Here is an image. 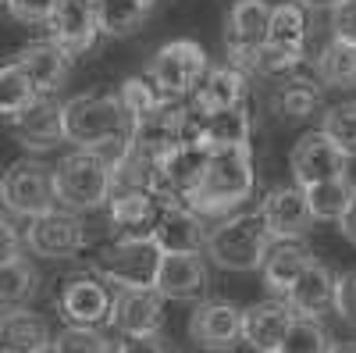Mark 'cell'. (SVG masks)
<instances>
[{"mask_svg": "<svg viewBox=\"0 0 356 353\" xmlns=\"http://www.w3.org/2000/svg\"><path fill=\"white\" fill-rule=\"evenodd\" d=\"M253 189H257L253 154L250 150H214L207 157L200 182L182 196V203L189 211H196L200 218L228 214L232 207H239L243 200H250Z\"/></svg>", "mask_w": 356, "mask_h": 353, "instance_id": "1", "label": "cell"}, {"mask_svg": "<svg viewBox=\"0 0 356 353\" xmlns=\"http://www.w3.org/2000/svg\"><path fill=\"white\" fill-rule=\"evenodd\" d=\"M61 136L75 150H100L129 136V114L114 93H79L61 104Z\"/></svg>", "mask_w": 356, "mask_h": 353, "instance_id": "2", "label": "cell"}, {"mask_svg": "<svg viewBox=\"0 0 356 353\" xmlns=\"http://www.w3.org/2000/svg\"><path fill=\"white\" fill-rule=\"evenodd\" d=\"M267 246H271V235L264 232L257 214L221 218L203 235V253L225 272H257L267 257Z\"/></svg>", "mask_w": 356, "mask_h": 353, "instance_id": "3", "label": "cell"}, {"mask_svg": "<svg viewBox=\"0 0 356 353\" xmlns=\"http://www.w3.org/2000/svg\"><path fill=\"white\" fill-rule=\"evenodd\" d=\"M54 175V200L68 214L97 211L111 196V168L93 150H72L68 157L57 161Z\"/></svg>", "mask_w": 356, "mask_h": 353, "instance_id": "4", "label": "cell"}, {"mask_svg": "<svg viewBox=\"0 0 356 353\" xmlns=\"http://www.w3.org/2000/svg\"><path fill=\"white\" fill-rule=\"evenodd\" d=\"M161 250L154 240H114L93 257V272L100 282L118 289H154Z\"/></svg>", "mask_w": 356, "mask_h": 353, "instance_id": "5", "label": "cell"}, {"mask_svg": "<svg viewBox=\"0 0 356 353\" xmlns=\"http://www.w3.org/2000/svg\"><path fill=\"white\" fill-rule=\"evenodd\" d=\"M0 203H4L11 214H22L29 221L57 211L50 168L33 161V157H22V161L8 164V171L0 175Z\"/></svg>", "mask_w": 356, "mask_h": 353, "instance_id": "6", "label": "cell"}, {"mask_svg": "<svg viewBox=\"0 0 356 353\" xmlns=\"http://www.w3.org/2000/svg\"><path fill=\"white\" fill-rule=\"evenodd\" d=\"M207 68H211L207 65V50L196 40H171L157 47L146 75H150V82L157 86V93L164 100H178L196 90V82L203 79Z\"/></svg>", "mask_w": 356, "mask_h": 353, "instance_id": "7", "label": "cell"}, {"mask_svg": "<svg viewBox=\"0 0 356 353\" xmlns=\"http://www.w3.org/2000/svg\"><path fill=\"white\" fill-rule=\"evenodd\" d=\"M182 122H186V107L164 100L154 111H146L129 122V150L150 161H164L175 146H182Z\"/></svg>", "mask_w": 356, "mask_h": 353, "instance_id": "8", "label": "cell"}, {"mask_svg": "<svg viewBox=\"0 0 356 353\" xmlns=\"http://www.w3.org/2000/svg\"><path fill=\"white\" fill-rule=\"evenodd\" d=\"M264 232L271 235V243H300L314 228V218L307 211V200L300 186H278L264 196L257 211Z\"/></svg>", "mask_w": 356, "mask_h": 353, "instance_id": "9", "label": "cell"}, {"mask_svg": "<svg viewBox=\"0 0 356 353\" xmlns=\"http://www.w3.org/2000/svg\"><path fill=\"white\" fill-rule=\"evenodd\" d=\"M47 25H50V40L61 47L68 57L89 54L97 47V40H100L93 0H57Z\"/></svg>", "mask_w": 356, "mask_h": 353, "instance_id": "10", "label": "cell"}, {"mask_svg": "<svg viewBox=\"0 0 356 353\" xmlns=\"http://www.w3.org/2000/svg\"><path fill=\"white\" fill-rule=\"evenodd\" d=\"M289 168H292V179L300 182V189L317 186V182H332L346 175V157L332 146V139L324 136L321 129L307 132L296 139L292 154H289Z\"/></svg>", "mask_w": 356, "mask_h": 353, "instance_id": "11", "label": "cell"}, {"mask_svg": "<svg viewBox=\"0 0 356 353\" xmlns=\"http://www.w3.org/2000/svg\"><path fill=\"white\" fill-rule=\"evenodd\" d=\"M25 246L40 257L65 260V257H75L86 246V228L68 211H50V214H40V218L29 221Z\"/></svg>", "mask_w": 356, "mask_h": 353, "instance_id": "12", "label": "cell"}, {"mask_svg": "<svg viewBox=\"0 0 356 353\" xmlns=\"http://www.w3.org/2000/svg\"><path fill=\"white\" fill-rule=\"evenodd\" d=\"M267 22H271V4L267 0H235L228 18H225V47H228V65L239 68L246 57L264 43Z\"/></svg>", "mask_w": 356, "mask_h": 353, "instance_id": "13", "label": "cell"}, {"mask_svg": "<svg viewBox=\"0 0 356 353\" xmlns=\"http://www.w3.org/2000/svg\"><path fill=\"white\" fill-rule=\"evenodd\" d=\"M107 321L125 336H154L164 325V297L157 289H118Z\"/></svg>", "mask_w": 356, "mask_h": 353, "instance_id": "14", "label": "cell"}, {"mask_svg": "<svg viewBox=\"0 0 356 353\" xmlns=\"http://www.w3.org/2000/svg\"><path fill=\"white\" fill-rule=\"evenodd\" d=\"M211 279H207V260L200 253H161L154 289L164 300H200Z\"/></svg>", "mask_w": 356, "mask_h": 353, "instance_id": "15", "label": "cell"}, {"mask_svg": "<svg viewBox=\"0 0 356 353\" xmlns=\"http://www.w3.org/2000/svg\"><path fill=\"white\" fill-rule=\"evenodd\" d=\"M15 65L29 75V82H33V90L40 97H54L72 72V57L54 40H36V43H25L18 50Z\"/></svg>", "mask_w": 356, "mask_h": 353, "instance_id": "16", "label": "cell"}, {"mask_svg": "<svg viewBox=\"0 0 356 353\" xmlns=\"http://www.w3.org/2000/svg\"><path fill=\"white\" fill-rule=\"evenodd\" d=\"M203 218L189 211L186 203H164L157 211L150 240L157 243L161 253H200L203 250Z\"/></svg>", "mask_w": 356, "mask_h": 353, "instance_id": "17", "label": "cell"}, {"mask_svg": "<svg viewBox=\"0 0 356 353\" xmlns=\"http://www.w3.org/2000/svg\"><path fill=\"white\" fill-rule=\"evenodd\" d=\"M243 311L235 304H196L189 314V339L200 350H232L239 343Z\"/></svg>", "mask_w": 356, "mask_h": 353, "instance_id": "18", "label": "cell"}, {"mask_svg": "<svg viewBox=\"0 0 356 353\" xmlns=\"http://www.w3.org/2000/svg\"><path fill=\"white\" fill-rule=\"evenodd\" d=\"M61 314L75 329H100L111 317V289L100 279H68L61 289Z\"/></svg>", "mask_w": 356, "mask_h": 353, "instance_id": "19", "label": "cell"}, {"mask_svg": "<svg viewBox=\"0 0 356 353\" xmlns=\"http://www.w3.org/2000/svg\"><path fill=\"white\" fill-rule=\"evenodd\" d=\"M161 207H164L161 200L136 193V189H111L107 196L111 228L118 232V240H150Z\"/></svg>", "mask_w": 356, "mask_h": 353, "instance_id": "20", "label": "cell"}, {"mask_svg": "<svg viewBox=\"0 0 356 353\" xmlns=\"http://www.w3.org/2000/svg\"><path fill=\"white\" fill-rule=\"evenodd\" d=\"M296 314L289 311L285 300H260L253 304L250 311H243V329H239V339L253 350V353H275L285 339V329Z\"/></svg>", "mask_w": 356, "mask_h": 353, "instance_id": "21", "label": "cell"}, {"mask_svg": "<svg viewBox=\"0 0 356 353\" xmlns=\"http://www.w3.org/2000/svg\"><path fill=\"white\" fill-rule=\"evenodd\" d=\"M11 129L22 146L29 150H54L57 143H65L61 136V104L54 97H36L18 118H11Z\"/></svg>", "mask_w": 356, "mask_h": 353, "instance_id": "22", "label": "cell"}, {"mask_svg": "<svg viewBox=\"0 0 356 353\" xmlns=\"http://www.w3.org/2000/svg\"><path fill=\"white\" fill-rule=\"evenodd\" d=\"M246 90H250V79L232 68V65H221V68H207L203 79L196 82L193 90V111L200 114H218V111H228L235 104L246 100Z\"/></svg>", "mask_w": 356, "mask_h": 353, "instance_id": "23", "label": "cell"}, {"mask_svg": "<svg viewBox=\"0 0 356 353\" xmlns=\"http://www.w3.org/2000/svg\"><path fill=\"white\" fill-rule=\"evenodd\" d=\"M332 297H335V272L321 260H310L303 275L285 292V304L296 317H321V311L332 307Z\"/></svg>", "mask_w": 356, "mask_h": 353, "instance_id": "24", "label": "cell"}, {"mask_svg": "<svg viewBox=\"0 0 356 353\" xmlns=\"http://www.w3.org/2000/svg\"><path fill=\"white\" fill-rule=\"evenodd\" d=\"M54 343L50 321L36 311H4L0 314V350L4 353H47Z\"/></svg>", "mask_w": 356, "mask_h": 353, "instance_id": "25", "label": "cell"}, {"mask_svg": "<svg viewBox=\"0 0 356 353\" xmlns=\"http://www.w3.org/2000/svg\"><path fill=\"white\" fill-rule=\"evenodd\" d=\"M253 139V114L243 104H235L218 114H203V146L207 150H250Z\"/></svg>", "mask_w": 356, "mask_h": 353, "instance_id": "26", "label": "cell"}, {"mask_svg": "<svg viewBox=\"0 0 356 353\" xmlns=\"http://www.w3.org/2000/svg\"><path fill=\"white\" fill-rule=\"evenodd\" d=\"M314 260V253L303 243H271L267 257L260 264L264 285L275 292V300H285V292L292 289V282L303 275V268Z\"/></svg>", "mask_w": 356, "mask_h": 353, "instance_id": "27", "label": "cell"}, {"mask_svg": "<svg viewBox=\"0 0 356 353\" xmlns=\"http://www.w3.org/2000/svg\"><path fill=\"white\" fill-rule=\"evenodd\" d=\"M207 157H211V150H207V146H189V143H182V146H175V150L161 161V175H164V186H168L171 200L182 203V196L200 182V175H203V168H207Z\"/></svg>", "mask_w": 356, "mask_h": 353, "instance_id": "28", "label": "cell"}, {"mask_svg": "<svg viewBox=\"0 0 356 353\" xmlns=\"http://www.w3.org/2000/svg\"><path fill=\"white\" fill-rule=\"evenodd\" d=\"M307 36H310V25H307V11L300 4H275L271 8V22H267V36L264 43L285 50V54H307Z\"/></svg>", "mask_w": 356, "mask_h": 353, "instance_id": "29", "label": "cell"}, {"mask_svg": "<svg viewBox=\"0 0 356 353\" xmlns=\"http://www.w3.org/2000/svg\"><path fill=\"white\" fill-rule=\"evenodd\" d=\"M40 292V272L29 257H11L0 260V311H18L29 307V300H36Z\"/></svg>", "mask_w": 356, "mask_h": 353, "instance_id": "30", "label": "cell"}, {"mask_svg": "<svg viewBox=\"0 0 356 353\" xmlns=\"http://www.w3.org/2000/svg\"><path fill=\"white\" fill-rule=\"evenodd\" d=\"M271 111L282 118V122H303V118L321 111V86L314 79L289 75L271 93Z\"/></svg>", "mask_w": 356, "mask_h": 353, "instance_id": "31", "label": "cell"}, {"mask_svg": "<svg viewBox=\"0 0 356 353\" xmlns=\"http://www.w3.org/2000/svg\"><path fill=\"white\" fill-rule=\"evenodd\" d=\"M93 8H97L100 36H114V40L139 33L146 18H150V8L139 4V0H93Z\"/></svg>", "mask_w": 356, "mask_h": 353, "instance_id": "32", "label": "cell"}, {"mask_svg": "<svg viewBox=\"0 0 356 353\" xmlns=\"http://www.w3.org/2000/svg\"><path fill=\"white\" fill-rule=\"evenodd\" d=\"M356 196V186L349 182V175L342 179H332V182H317V186H307L303 189V200H307V211L314 221H339L349 203Z\"/></svg>", "mask_w": 356, "mask_h": 353, "instance_id": "33", "label": "cell"}, {"mask_svg": "<svg viewBox=\"0 0 356 353\" xmlns=\"http://www.w3.org/2000/svg\"><path fill=\"white\" fill-rule=\"evenodd\" d=\"M314 72L324 86H356V47L332 40L317 54Z\"/></svg>", "mask_w": 356, "mask_h": 353, "instance_id": "34", "label": "cell"}, {"mask_svg": "<svg viewBox=\"0 0 356 353\" xmlns=\"http://www.w3.org/2000/svg\"><path fill=\"white\" fill-rule=\"evenodd\" d=\"M40 93L33 90L29 75L11 61V65H0V118H18L29 104H33Z\"/></svg>", "mask_w": 356, "mask_h": 353, "instance_id": "35", "label": "cell"}, {"mask_svg": "<svg viewBox=\"0 0 356 353\" xmlns=\"http://www.w3.org/2000/svg\"><path fill=\"white\" fill-rule=\"evenodd\" d=\"M328 332L317 317H292L275 353H328Z\"/></svg>", "mask_w": 356, "mask_h": 353, "instance_id": "36", "label": "cell"}, {"mask_svg": "<svg viewBox=\"0 0 356 353\" xmlns=\"http://www.w3.org/2000/svg\"><path fill=\"white\" fill-rule=\"evenodd\" d=\"M321 132L332 139V146L349 161L356 157V104H335L324 111V125Z\"/></svg>", "mask_w": 356, "mask_h": 353, "instance_id": "37", "label": "cell"}, {"mask_svg": "<svg viewBox=\"0 0 356 353\" xmlns=\"http://www.w3.org/2000/svg\"><path fill=\"white\" fill-rule=\"evenodd\" d=\"M114 97H118V104L125 107L129 122H132V118H139V114H146V111H154L157 104H164V97L157 93V86L150 82V75H129Z\"/></svg>", "mask_w": 356, "mask_h": 353, "instance_id": "38", "label": "cell"}, {"mask_svg": "<svg viewBox=\"0 0 356 353\" xmlns=\"http://www.w3.org/2000/svg\"><path fill=\"white\" fill-rule=\"evenodd\" d=\"M50 353H114V343L104 332H97V329L68 325L65 332H57V339L50 343Z\"/></svg>", "mask_w": 356, "mask_h": 353, "instance_id": "39", "label": "cell"}, {"mask_svg": "<svg viewBox=\"0 0 356 353\" xmlns=\"http://www.w3.org/2000/svg\"><path fill=\"white\" fill-rule=\"evenodd\" d=\"M335 314L346 321L349 329H356V268L346 275H335V297H332Z\"/></svg>", "mask_w": 356, "mask_h": 353, "instance_id": "40", "label": "cell"}, {"mask_svg": "<svg viewBox=\"0 0 356 353\" xmlns=\"http://www.w3.org/2000/svg\"><path fill=\"white\" fill-rule=\"evenodd\" d=\"M332 40L356 47V0H339L332 8Z\"/></svg>", "mask_w": 356, "mask_h": 353, "instance_id": "41", "label": "cell"}, {"mask_svg": "<svg viewBox=\"0 0 356 353\" xmlns=\"http://www.w3.org/2000/svg\"><path fill=\"white\" fill-rule=\"evenodd\" d=\"M4 4H8V11H11L18 22H25V25H43V22L50 18V11H54L57 0H4Z\"/></svg>", "mask_w": 356, "mask_h": 353, "instance_id": "42", "label": "cell"}, {"mask_svg": "<svg viewBox=\"0 0 356 353\" xmlns=\"http://www.w3.org/2000/svg\"><path fill=\"white\" fill-rule=\"evenodd\" d=\"M114 353H175V350L168 346L161 332H154V336H125L114 346Z\"/></svg>", "mask_w": 356, "mask_h": 353, "instance_id": "43", "label": "cell"}, {"mask_svg": "<svg viewBox=\"0 0 356 353\" xmlns=\"http://www.w3.org/2000/svg\"><path fill=\"white\" fill-rule=\"evenodd\" d=\"M18 250H22V235L15 232V225L4 214H0V260L18 257Z\"/></svg>", "mask_w": 356, "mask_h": 353, "instance_id": "44", "label": "cell"}, {"mask_svg": "<svg viewBox=\"0 0 356 353\" xmlns=\"http://www.w3.org/2000/svg\"><path fill=\"white\" fill-rule=\"evenodd\" d=\"M339 232H342V240H346V243L356 246V196H353V203H349V211L339 218Z\"/></svg>", "mask_w": 356, "mask_h": 353, "instance_id": "45", "label": "cell"}, {"mask_svg": "<svg viewBox=\"0 0 356 353\" xmlns=\"http://www.w3.org/2000/svg\"><path fill=\"white\" fill-rule=\"evenodd\" d=\"M292 4H300L303 11H332L339 0H292Z\"/></svg>", "mask_w": 356, "mask_h": 353, "instance_id": "46", "label": "cell"}, {"mask_svg": "<svg viewBox=\"0 0 356 353\" xmlns=\"http://www.w3.org/2000/svg\"><path fill=\"white\" fill-rule=\"evenodd\" d=\"M328 353H356V343H335L328 346Z\"/></svg>", "mask_w": 356, "mask_h": 353, "instance_id": "47", "label": "cell"}, {"mask_svg": "<svg viewBox=\"0 0 356 353\" xmlns=\"http://www.w3.org/2000/svg\"><path fill=\"white\" fill-rule=\"evenodd\" d=\"M0 4H4V0H0Z\"/></svg>", "mask_w": 356, "mask_h": 353, "instance_id": "48", "label": "cell"}, {"mask_svg": "<svg viewBox=\"0 0 356 353\" xmlns=\"http://www.w3.org/2000/svg\"><path fill=\"white\" fill-rule=\"evenodd\" d=\"M47 353H50V350H47Z\"/></svg>", "mask_w": 356, "mask_h": 353, "instance_id": "49", "label": "cell"}]
</instances>
